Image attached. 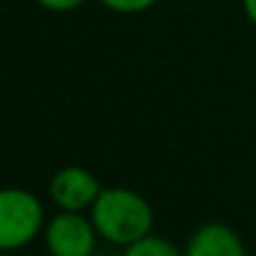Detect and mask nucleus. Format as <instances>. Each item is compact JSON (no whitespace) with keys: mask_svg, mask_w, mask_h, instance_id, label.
<instances>
[{"mask_svg":"<svg viewBox=\"0 0 256 256\" xmlns=\"http://www.w3.org/2000/svg\"><path fill=\"white\" fill-rule=\"evenodd\" d=\"M90 209H92V224L97 234L122 246L147 236L154 224L150 202L142 194L124 186L102 189Z\"/></svg>","mask_w":256,"mask_h":256,"instance_id":"1","label":"nucleus"},{"mask_svg":"<svg viewBox=\"0 0 256 256\" xmlns=\"http://www.w3.org/2000/svg\"><path fill=\"white\" fill-rule=\"evenodd\" d=\"M42 229L40 199L20 186L0 189V252H15L30 244Z\"/></svg>","mask_w":256,"mask_h":256,"instance_id":"2","label":"nucleus"},{"mask_svg":"<svg viewBox=\"0 0 256 256\" xmlns=\"http://www.w3.org/2000/svg\"><path fill=\"white\" fill-rule=\"evenodd\" d=\"M97 229L92 219L80 212H60L45 229V242L52 256H90L94 249Z\"/></svg>","mask_w":256,"mask_h":256,"instance_id":"3","label":"nucleus"},{"mask_svg":"<svg viewBox=\"0 0 256 256\" xmlns=\"http://www.w3.org/2000/svg\"><path fill=\"white\" fill-rule=\"evenodd\" d=\"M100 192H102V186H100L97 176L78 164L58 170L50 182V196L65 212H82L87 206H92L94 199L100 196Z\"/></svg>","mask_w":256,"mask_h":256,"instance_id":"4","label":"nucleus"},{"mask_svg":"<svg viewBox=\"0 0 256 256\" xmlns=\"http://www.w3.org/2000/svg\"><path fill=\"white\" fill-rule=\"evenodd\" d=\"M184 256H246V249L232 226L204 224L192 234Z\"/></svg>","mask_w":256,"mask_h":256,"instance_id":"5","label":"nucleus"},{"mask_svg":"<svg viewBox=\"0 0 256 256\" xmlns=\"http://www.w3.org/2000/svg\"><path fill=\"white\" fill-rule=\"evenodd\" d=\"M124 256H184V254H182L172 242H167V239L147 234V236H142V239L127 244Z\"/></svg>","mask_w":256,"mask_h":256,"instance_id":"6","label":"nucleus"},{"mask_svg":"<svg viewBox=\"0 0 256 256\" xmlns=\"http://www.w3.org/2000/svg\"><path fill=\"white\" fill-rule=\"evenodd\" d=\"M100 2L114 12H142V10L152 8L157 0H100Z\"/></svg>","mask_w":256,"mask_h":256,"instance_id":"7","label":"nucleus"},{"mask_svg":"<svg viewBox=\"0 0 256 256\" xmlns=\"http://www.w3.org/2000/svg\"><path fill=\"white\" fill-rule=\"evenodd\" d=\"M42 8H48V10H55V12H68V10H75V8H80L85 0H38Z\"/></svg>","mask_w":256,"mask_h":256,"instance_id":"8","label":"nucleus"},{"mask_svg":"<svg viewBox=\"0 0 256 256\" xmlns=\"http://www.w3.org/2000/svg\"><path fill=\"white\" fill-rule=\"evenodd\" d=\"M244 10H246V18L256 25V0H244Z\"/></svg>","mask_w":256,"mask_h":256,"instance_id":"9","label":"nucleus"}]
</instances>
